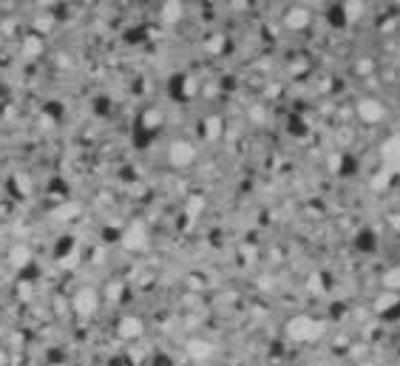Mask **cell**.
<instances>
[{
  "instance_id": "8",
  "label": "cell",
  "mask_w": 400,
  "mask_h": 366,
  "mask_svg": "<svg viewBox=\"0 0 400 366\" xmlns=\"http://www.w3.org/2000/svg\"><path fill=\"white\" fill-rule=\"evenodd\" d=\"M310 20H313V14H310V9H304V6H293L290 12H287V17H284V23H287V29H307L310 26Z\"/></svg>"
},
{
  "instance_id": "17",
  "label": "cell",
  "mask_w": 400,
  "mask_h": 366,
  "mask_svg": "<svg viewBox=\"0 0 400 366\" xmlns=\"http://www.w3.org/2000/svg\"><path fill=\"white\" fill-rule=\"evenodd\" d=\"M80 211H77V204H63V211H54L57 219H74Z\"/></svg>"
},
{
  "instance_id": "5",
  "label": "cell",
  "mask_w": 400,
  "mask_h": 366,
  "mask_svg": "<svg viewBox=\"0 0 400 366\" xmlns=\"http://www.w3.org/2000/svg\"><path fill=\"white\" fill-rule=\"evenodd\" d=\"M381 168L400 173V133H392L381 142Z\"/></svg>"
},
{
  "instance_id": "10",
  "label": "cell",
  "mask_w": 400,
  "mask_h": 366,
  "mask_svg": "<svg viewBox=\"0 0 400 366\" xmlns=\"http://www.w3.org/2000/svg\"><path fill=\"white\" fill-rule=\"evenodd\" d=\"M116 332H120V338H125V341H136L139 335L145 332V324L139 321V318H123L120 327H116Z\"/></svg>"
},
{
  "instance_id": "11",
  "label": "cell",
  "mask_w": 400,
  "mask_h": 366,
  "mask_svg": "<svg viewBox=\"0 0 400 366\" xmlns=\"http://www.w3.org/2000/svg\"><path fill=\"white\" fill-rule=\"evenodd\" d=\"M182 20V3L179 0H168V3L162 6V23H168V26H173V23Z\"/></svg>"
},
{
  "instance_id": "3",
  "label": "cell",
  "mask_w": 400,
  "mask_h": 366,
  "mask_svg": "<svg viewBox=\"0 0 400 366\" xmlns=\"http://www.w3.org/2000/svg\"><path fill=\"white\" fill-rule=\"evenodd\" d=\"M168 159H171L173 168H187V165H193V162H196V148H193V142H187V140H173L171 148H168Z\"/></svg>"
},
{
  "instance_id": "19",
  "label": "cell",
  "mask_w": 400,
  "mask_h": 366,
  "mask_svg": "<svg viewBox=\"0 0 400 366\" xmlns=\"http://www.w3.org/2000/svg\"><path fill=\"white\" fill-rule=\"evenodd\" d=\"M143 122H145L148 128H159V125H162V114H159V111H148Z\"/></svg>"
},
{
  "instance_id": "12",
  "label": "cell",
  "mask_w": 400,
  "mask_h": 366,
  "mask_svg": "<svg viewBox=\"0 0 400 366\" xmlns=\"http://www.w3.org/2000/svg\"><path fill=\"white\" fill-rule=\"evenodd\" d=\"M9 261H12V267H26L29 261H32V250L29 247H23V244H17V247H12V253H9Z\"/></svg>"
},
{
  "instance_id": "9",
  "label": "cell",
  "mask_w": 400,
  "mask_h": 366,
  "mask_svg": "<svg viewBox=\"0 0 400 366\" xmlns=\"http://www.w3.org/2000/svg\"><path fill=\"white\" fill-rule=\"evenodd\" d=\"M397 307H400V292L386 290V292H381L378 299H375V312H378V315H389Z\"/></svg>"
},
{
  "instance_id": "22",
  "label": "cell",
  "mask_w": 400,
  "mask_h": 366,
  "mask_svg": "<svg viewBox=\"0 0 400 366\" xmlns=\"http://www.w3.org/2000/svg\"><path fill=\"white\" fill-rule=\"evenodd\" d=\"M358 366H375V363H358Z\"/></svg>"
},
{
  "instance_id": "1",
  "label": "cell",
  "mask_w": 400,
  "mask_h": 366,
  "mask_svg": "<svg viewBox=\"0 0 400 366\" xmlns=\"http://www.w3.org/2000/svg\"><path fill=\"white\" fill-rule=\"evenodd\" d=\"M284 335H287V341H293V344H315V341H321L326 335V324L318 321V318H313V315H295L287 321Z\"/></svg>"
},
{
  "instance_id": "7",
  "label": "cell",
  "mask_w": 400,
  "mask_h": 366,
  "mask_svg": "<svg viewBox=\"0 0 400 366\" xmlns=\"http://www.w3.org/2000/svg\"><path fill=\"white\" fill-rule=\"evenodd\" d=\"M187 355H191L193 360H207V358L216 355V347L204 338H193V341H187Z\"/></svg>"
},
{
  "instance_id": "13",
  "label": "cell",
  "mask_w": 400,
  "mask_h": 366,
  "mask_svg": "<svg viewBox=\"0 0 400 366\" xmlns=\"http://www.w3.org/2000/svg\"><path fill=\"white\" fill-rule=\"evenodd\" d=\"M394 176H397L394 171H389V168H381L378 173L372 176V191H386V188H389V182H392Z\"/></svg>"
},
{
  "instance_id": "6",
  "label": "cell",
  "mask_w": 400,
  "mask_h": 366,
  "mask_svg": "<svg viewBox=\"0 0 400 366\" xmlns=\"http://www.w3.org/2000/svg\"><path fill=\"white\" fill-rule=\"evenodd\" d=\"M355 111H358V117H361L364 122H381V120L386 117L383 103H381V100H375V97H364V100H358Z\"/></svg>"
},
{
  "instance_id": "2",
  "label": "cell",
  "mask_w": 400,
  "mask_h": 366,
  "mask_svg": "<svg viewBox=\"0 0 400 366\" xmlns=\"http://www.w3.org/2000/svg\"><path fill=\"white\" fill-rule=\"evenodd\" d=\"M72 310L80 315V318H91L94 312L100 310V295L94 292L91 287H83L74 292V299H72Z\"/></svg>"
},
{
  "instance_id": "20",
  "label": "cell",
  "mask_w": 400,
  "mask_h": 366,
  "mask_svg": "<svg viewBox=\"0 0 400 366\" xmlns=\"http://www.w3.org/2000/svg\"><path fill=\"white\" fill-rule=\"evenodd\" d=\"M23 45H26V54H40V40L29 37V40H26V43H23Z\"/></svg>"
},
{
  "instance_id": "16",
  "label": "cell",
  "mask_w": 400,
  "mask_h": 366,
  "mask_svg": "<svg viewBox=\"0 0 400 366\" xmlns=\"http://www.w3.org/2000/svg\"><path fill=\"white\" fill-rule=\"evenodd\" d=\"M202 208H204V199H202V196H193L191 202H187V219L199 216V213H202Z\"/></svg>"
},
{
  "instance_id": "18",
  "label": "cell",
  "mask_w": 400,
  "mask_h": 366,
  "mask_svg": "<svg viewBox=\"0 0 400 366\" xmlns=\"http://www.w3.org/2000/svg\"><path fill=\"white\" fill-rule=\"evenodd\" d=\"M358 14H361V3H358V0H349V3H346V23H352Z\"/></svg>"
},
{
  "instance_id": "21",
  "label": "cell",
  "mask_w": 400,
  "mask_h": 366,
  "mask_svg": "<svg viewBox=\"0 0 400 366\" xmlns=\"http://www.w3.org/2000/svg\"><path fill=\"white\" fill-rule=\"evenodd\" d=\"M392 224H394V227H397V230H400V216H394V219H392Z\"/></svg>"
},
{
  "instance_id": "14",
  "label": "cell",
  "mask_w": 400,
  "mask_h": 366,
  "mask_svg": "<svg viewBox=\"0 0 400 366\" xmlns=\"http://www.w3.org/2000/svg\"><path fill=\"white\" fill-rule=\"evenodd\" d=\"M383 287L392 290V292H400V264L386 270V276H383Z\"/></svg>"
},
{
  "instance_id": "15",
  "label": "cell",
  "mask_w": 400,
  "mask_h": 366,
  "mask_svg": "<svg viewBox=\"0 0 400 366\" xmlns=\"http://www.w3.org/2000/svg\"><path fill=\"white\" fill-rule=\"evenodd\" d=\"M219 133H222V120H219V117H210V120L204 122V136H207V140H216Z\"/></svg>"
},
{
  "instance_id": "4",
  "label": "cell",
  "mask_w": 400,
  "mask_h": 366,
  "mask_svg": "<svg viewBox=\"0 0 400 366\" xmlns=\"http://www.w3.org/2000/svg\"><path fill=\"white\" fill-rule=\"evenodd\" d=\"M145 244H148V227H145V222H131L128 227H125V233H123V247L125 250H145Z\"/></svg>"
}]
</instances>
